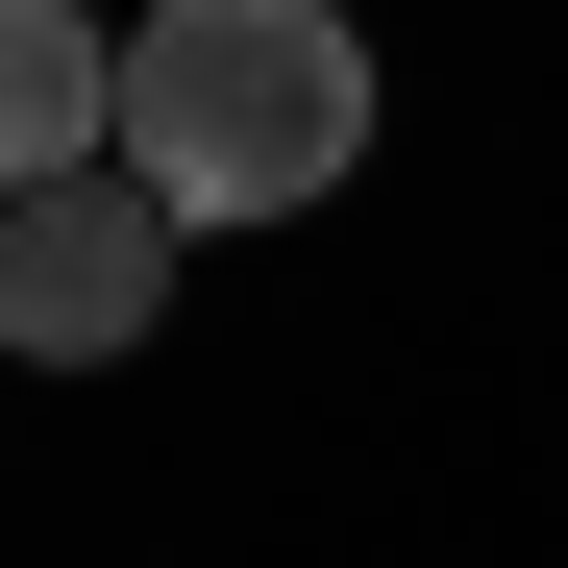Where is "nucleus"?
Wrapping results in <instances>:
<instances>
[{
    "mask_svg": "<svg viewBox=\"0 0 568 568\" xmlns=\"http://www.w3.org/2000/svg\"><path fill=\"white\" fill-rule=\"evenodd\" d=\"M124 173L173 223H297L371 173V26L346 0H149L124 26Z\"/></svg>",
    "mask_w": 568,
    "mask_h": 568,
    "instance_id": "obj_1",
    "label": "nucleus"
},
{
    "mask_svg": "<svg viewBox=\"0 0 568 568\" xmlns=\"http://www.w3.org/2000/svg\"><path fill=\"white\" fill-rule=\"evenodd\" d=\"M173 223L149 173H50V199H0V371H124L149 297H173Z\"/></svg>",
    "mask_w": 568,
    "mask_h": 568,
    "instance_id": "obj_2",
    "label": "nucleus"
},
{
    "mask_svg": "<svg viewBox=\"0 0 568 568\" xmlns=\"http://www.w3.org/2000/svg\"><path fill=\"white\" fill-rule=\"evenodd\" d=\"M50 173H124V26L0 0V199H50Z\"/></svg>",
    "mask_w": 568,
    "mask_h": 568,
    "instance_id": "obj_3",
    "label": "nucleus"
}]
</instances>
